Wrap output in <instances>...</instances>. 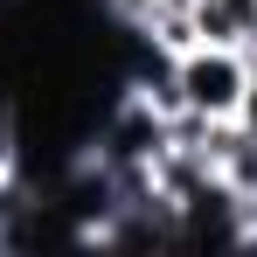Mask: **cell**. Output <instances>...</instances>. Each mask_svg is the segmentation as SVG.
<instances>
[{"instance_id": "1", "label": "cell", "mask_w": 257, "mask_h": 257, "mask_svg": "<svg viewBox=\"0 0 257 257\" xmlns=\"http://www.w3.org/2000/svg\"><path fill=\"white\" fill-rule=\"evenodd\" d=\"M167 70H174V97L202 118H236V104L257 77L250 49H236V42H188Z\"/></svg>"}, {"instance_id": "2", "label": "cell", "mask_w": 257, "mask_h": 257, "mask_svg": "<svg viewBox=\"0 0 257 257\" xmlns=\"http://www.w3.org/2000/svg\"><path fill=\"white\" fill-rule=\"evenodd\" d=\"M236 125L257 132V77H250V90H243V104H236Z\"/></svg>"}]
</instances>
